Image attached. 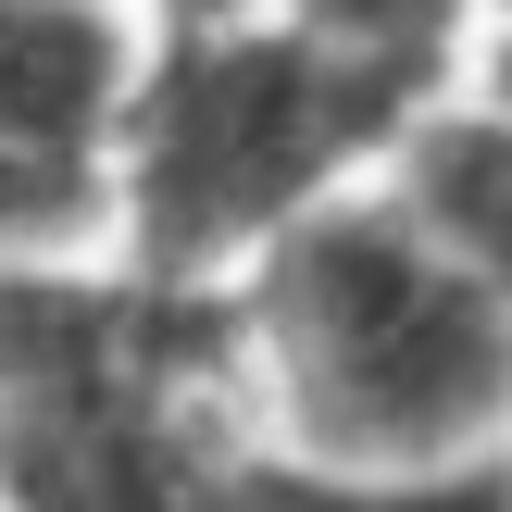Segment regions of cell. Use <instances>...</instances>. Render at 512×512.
Returning <instances> with one entry per match:
<instances>
[{
	"mask_svg": "<svg viewBox=\"0 0 512 512\" xmlns=\"http://www.w3.org/2000/svg\"><path fill=\"white\" fill-rule=\"evenodd\" d=\"M263 375L300 463H488L512 438V300L413 200H325L263 250Z\"/></svg>",
	"mask_w": 512,
	"mask_h": 512,
	"instance_id": "obj_1",
	"label": "cell"
},
{
	"mask_svg": "<svg viewBox=\"0 0 512 512\" xmlns=\"http://www.w3.org/2000/svg\"><path fill=\"white\" fill-rule=\"evenodd\" d=\"M88 213V188L50 163H25V150H0V263H25L38 238H63V225Z\"/></svg>",
	"mask_w": 512,
	"mask_h": 512,
	"instance_id": "obj_6",
	"label": "cell"
},
{
	"mask_svg": "<svg viewBox=\"0 0 512 512\" xmlns=\"http://www.w3.org/2000/svg\"><path fill=\"white\" fill-rule=\"evenodd\" d=\"M488 13V0H288V25H313L325 50H350V63L400 75V88H438L450 38Z\"/></svg>",
	"mask_w": 512,
	"mask_h": 512,
	"instance_id": "obj_5",
	"label": "cell"
},
{
	"mask_svg": "<svg viewBox=\"0 0 512 512\" xmlns=\"http://www.w3.org/2000/svg\"><path fill=\"white\" fill-rule=\"evenodd\" d=\"M175 25H250V0H175Z\"/></svg>",
	"mask_w": 512,
	"mask_h": 512,
	"instance_id": "obj_7",
	"label": "cell"
},
{
	"mask_svg": "<svg viewBox=\"0 0 512 512\" xmlns=\"http://www.w3.org/2000/svg\"><path fill=\"white\" fill-rule=\"evenodd\" d=\"M488 100H512V38H500V63H488Z\"/></svg>",
	"mask_w": 512,
	"mask_h": 512,
	"instance_id": "obj_8",
	"label": "cell"
},
{
	"mask_svg": "<svg viewBox=\"0 0 512 512\" xmlns=\"http://www.w3.org/2000/svg\"><path fill=\"white\" fill-rule=\"evenodd\" d=\"M425 88L325 50L313 25H188L125 100V200L163 275L275 250L338 200L363 150L413 138Z\"/></svg>",
	"mask_w": 512,
	"mask_h": 512,
	"instance_id": "obj_2",
	"label": "cell"
},
{
	"mask_svg": "<svg viewBox=\"0 0 512 512\" xmlns=\"http://www.w3.org/2000/svg\"><path fill=\"white\" fill-rule=\"evenodd\" d=\"M250 512H512V463H250Z\"/></svg>",
	"mask_w": 512,
	"mask_h": 512,
	"instance_id": "obj_4",
	"label": "cell"
},
{
	"mask_svg": "<svg viewBox=\"0 0 512 512\" xmlns=\"http://www.w3.org/2000/svg\"><path fill=\"white\" fill-rule=\"evenodd\" d=\"M488 13H500V38H512V0H488Z\"/></svg>",
	"mask_w": 512,
	"mask_h": 512,
	"instance_id": "obj_9",
	"label": "cell"
},
{
	"mask_svg": "<svg viewBox=\"0 0 512 512\" xmlns=\"http://www.w3.org/2000/svg\"><path fill=\"white\" fill-rule=\"evenodd\" d=\"M400 200L512 300V100H463L400 138Z\"/></svg>",
	"mask_w": 512,
	"mask_h": 512,
	"instance_id": "obj_3",
	"label": "cell"
}]
</instances>
